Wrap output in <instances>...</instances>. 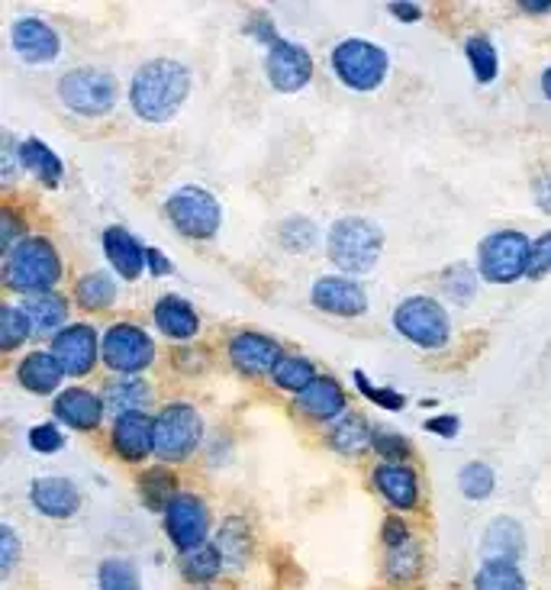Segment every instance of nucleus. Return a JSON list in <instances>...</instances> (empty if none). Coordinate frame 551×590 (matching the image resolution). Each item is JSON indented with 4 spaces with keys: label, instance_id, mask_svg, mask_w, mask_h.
<instances>
[{
    "label": "nucleus",
    "instance_id": "obj_1",
    "mask_svg": "<svg viewBox=\"0 0 551 590\" xmlns=\"http://www.w3.org/2000/svg\"><path fill=\"white\" fill-rule=\"evenodd\" d=\"M187 90H191L187 69L171 62V59H156V62H149V65H143L136 72L130 100H133V110L143 120L164 123V120H171L181 110Z\"/></svg>",
    "mask_w": 551,
    "mask_h": 590
},
{
    "label": "nucleus",
    "instance_id": "obj_2",
    "mask_svg": "<svg viewBox=\"0 0 551 590\" xmlns=\"http://www.w3.org/2000/svg\"><path fill=\"white\" fill-rule=\"evenodd\" d=\"M3 278L13 291L49 294L52 284H59V278H62V261H59L56 246L49 239H39V236L20 239L16 246L7 249Z\"/></svg>",
    "mask_w": 551,
    "mask_h": 590
},
{
    "label": "nucleus",
    "instance_id": "obj_3",
    "mask_svg": "<svg viewBox=\"0 0 551 590\" xmlns=\"http://www.w3.org/2000/svg\"><path fill=\"white\" fill-rule=\"evenodd\" d=\"M381 246H384L381 230L362 217H345L329 233V258L348 274L371 271L381 255Z\"/></svg>",
    "mask_w": 551,
    "mask_h": 590
},
{
    "label": "nucleus",
    "instance_id": "obj_4",
    "mask_svg": "<svg viewBox=\"0 0 551 590\" xmlns=\"http://www.w3.org/2000/svg\"><path fill=\"white\" fill-rule=\"evenodd\" d=\"M335 75L355 90H375L388 78V52L368 39H345L332 52Z\"/></svg>",
    "mask_w": 551,
    "mask_h": 590
},
{
    "label": "nucleus",
    "instance_id": "obj_5",
    "mask_svg": "<svg viewBox=\"0 0 551 590\" xmlns=\"http://www.w3.org/2000/svg\"><path fill=\"white\" fill-rule=\"evenodd\" d=\"M532 243L523 233L503 230L480 243V274L497 284H510L529 271Z\"/></svg>",
    "mask_w": 551,
    "mask_h": 590
},
{
    "label": "nucleus",
    "instance_id": "obj_6",
    "mask_svg": "<svg viewBox=\"0 0 551 590\" xmlns=\"http://www.w3.org/2000/svg\"><path fill=\"white\" fill-rule=\"evenodd\" d=\"M204 435L200 414L187 404H171L156 420V455L164 462H184Z\"/></svg>",
    "mask_w": 551,
    "mask_h": 590
},
{
    "label": "nucleus",
    "instance_id": "obj_7",
    "mask_svg": "<svg viewBox=\"0 0 551 590\" xmlns=\"http://www.w3.org/2000/svg\"><path fill=\"white\" fill-rule=\"evenodd\" d=\"M171 223L191 239H210L220 230V204L204 187H181L168 200Z\"/></svg>",
    "mask_w": 551,
    "mask_h": 590
},
{
    "label": "nucleus",
    "instance_id": "obj_8",
    "mask_svg": "<svg viewBox=\"0 0 551 590\" xmlns=\"http://www.w3.org/2000/svg\"><path fill=\"white\" fill-rule=\"evenodd\" d=\"M59 94L69 110L84 113V116H103L117 103V78L110 72L81 69V72H69L62 78Z\"/></svg>",
    "mask_w": 551,
    "mask_h": 590
},
{
    "label": "nucleus",
    "instance_id": "obj_9",
    "mask_svg": "<svg viewBox=\"0 0 551 590\" xmlns=\"http://www.w3.org/2000/svg\"><path fill=\"white\" fill-rule=\"evenodd\" d=\"M396 330L423 348H442L449 342V314L432 297H409L396 307Z\"/></svg>",
    "mask_w": 551,
    "mask_h": 590
},
{
    "label": "nucleus",
    "instance_id": "obj_10",
    "mask_svg": "<svg viewBox=\"0 0 551 590\" xmlns=\"http://www.w3.org/2000/svg\"><path fill=\"white\" fill-rule=\"evenodd\" d=\"M164 529L181 552H194L207 545V532H210L207 504L194 494H177L164 509Z\"/></svg>",
    "mask_w": 551,
    "mask_h": 590
},
{
    "label": "nucleus",
    "instance_id": "obj_11",
    "mask_svg": "<svg viewBox=\"0 0 551 590\" xmlns=\"http://www.w3.org/2000/svg\"><path fill=\"white\" fill-rule=\"evenodd\" d=\"M152 355H156V345H152L149 333L133 327V323H117L103 336V361L113 371H123V374L143 371L152 365Z\"/></svg>",
    "mask_w": 551,
    "mask_h": 590
},
{
    "label": "nucleus",
    "instance_id": "obj_12",
    "mask_svg": "<svg viewBox=\"0 0 551 590\" xmlns=\"http://www.w3.org/2000/svg\"><path fill=\"white\" fill-rule=\"evenodd\" d=\"M265 69H268L271 85L278 87V90H284V94H294V90H301V87L310 82V75H314V59H310V52H307L304 46L278 39V42L271 46V52H268Z\"/></svg>",
    "mask_w": 551,
    "mask_h": 590
},
{
    "label": "nucleus",
    "instance_id": "obj_13",
    "mask_svg": "<svg viewBox=\"0 0 551 590\" xmlns=\"http://www.w3.org/2000/svg\"><path fill=\"white\" fill-rule=\"evenodd\" d=\"M52 355L59 358V365L65 368V374H87L97 361V333L94 327L78 323V327H69L62 333H56L52 339Z\"/></svg>",
    "mask_w": 551,
    "mask_h": 590
},
{
    "label": "nucleus",
    "instance_id": "obj_14",
    "mask_svg": "<svg viewBox=\"0 0 551 590\" xmlns=\"http://www.w3.org/2000/svg\"><path fill=\"white\" fill-rule=\"evenodd\" d=\"M13 49L20 59L33 62V65H42V62H52L59 56V33L36 20V16H23L16 26H13Z\"/></svg>",
    "mask_w": 551,
    "mask_h": 590
},
{
    "label": "nucleus",
    "instance_id": "obj_15",
    "mask_svg": "<svg viewBox=\"0 0 551 590\" xmlns=\"http://www.w3.org/2000/svg\"><path fill=\"white\" fill-rule=\"evenodd\" d=\"M314 304L335 317H358V314H365L368 297L348 278H319L314 284Z\"/></svg>",
    "mask_w": 551,
    "mask_h": 590
},
{
    "label": "nucleus",
    "instance_id": "obj_16",
    "mask_svg": "<svg viewBox=\"0 0 551 590\" xmlns=\"http://www.w3.org/2000/svg\"><path fill=\"white\" fill-rule=\"evenodd\" d=\"M113 448L126 462H143L149 452H156V420L143 410L120 417L113 426Z\"/></svg>",
    "mask_w": 551,
    "mask_h": 590
},
{
    "label": "nucleus",
    "instance_id": "obj_17",
    "mask_svg": "<svg viewBox=\"0 0 551 590\" xmlns=\"http://www.w3.org/2000/svg\"><path fill=\"white\" fill-rule=\"evenodd\" d=\"M230 355L245 374H265V371L274 374L278 361L284 358L274 339L258 336V333H238L230 345Z\"/></svg>",
    "mask_w": 551,
    "mask_h": 590
},
{
    "label": "nucleus",
    "instance_id": "obj_18",
    "mask_svg": "<svg viewBox=\"0 0 551 590\" xmlns=\"http://www.w3.org/2000/svg\"><path fill=\"white\" fill-rule=\"evenodd\" d=\"M103 249H107L110 265H113L123 278L136 281V278L143 274L149 249H143V246L136 243V236H130L123 226H110V230L103 233Z\"/></svg>",
    "mask_w": 551,
    "mask_h": 590
},
{
    "label": "nucleus",
    "instance_id": "obj_19",
    "mask_svg": "<svg viewBox=\"0 0 551 590\" xmlns=\"http://www.w3.org/2000/svg\"><path fill=\"white\" fill-rule=\"evenodd\" d=\"M33 504L39 506L46 516L69 519V516L78 513L81 497L69 478H39L33 484Z\"/></svg>",
    "mask_w": 551,
    "mask_h": 590
},
{
    "label": "nucleus",
    "instance_id": "obj_20",
    "mask_svg": "<svg viewBox=\"0 0 551 590\" xmlns=\"http://www.w3.org/2000/svg\"><path fill=\"white\" fill-rule=\"evenodd\" d=\"M56 414H59V420H65L72 429H97V422H100V417L107 410H103V401L94 397L90 391L72 388V391L59 394Z\"/></svg>",
    "mask_w": 551,
    "mask_h": 590
},
{
    "label": "nucleus",
    "instance_id": "obj_21",
    "mask_svg": "<svg viewBox=\"0 0 551 590\" xmlns=\"http://www.w3.org/2000/svg\"><path fill=\"white\" fill-rule=\"evenodd\" d=\"M297 407H301L307 417L329 420V417H339V414L345 410V394H342V388H339L332 378H316L307 391L297 394Z\"/></svg>",
    "mask_w": 551,
    "mask_h": 590
},
{
    "label": "nucleus",
    "instance_id": "obj_22",
    "mask_svg": "<svg viewBox=\"0 0 551 590\" xmlns=\"http://www.w3.org/2000/svg\"><path fill=\"white\" fill-rule=\"evenodd\" d=\"M65 368L59 365V358L52 352H33L26 355V361L20 365V381L23 388H29L33 394H52L62 381Z\"/></svg>",
    "mask_w": 551,
    "mask_h": 590
},
{
    "label": "nucleus",
    "instance_id": "obj_23",
    "mask_svg": "<svg viewBox=\"0 0 551 590\" xmlns=\"http://www.w3.org/2000/svg\"><path fill=\"white\" fill-rule=\"evenodd\" d=\"M156 323L158 330L171 339H191L200 330L197 314L184 297H161L156 304Z\"/></svg>",
    "mask_w": 551,
    "mask_h": 590
},
{
    "label": "nucleus",
    "instance_id": "obj_24",
    "mask_svg": "<svg viewBox=\"0 0 551 590\" xmlns=\"http://www.w3.org/2000/svg\"><path fill=\"white\" fill-rule=\"evenodd\" d=\"M375 484H378V491H381L396 509H413V506H416L419 491H416V475H413L409 468H403V465H381V468L375 471Z\"/></svg>",
    "mask_w": 551,
    "mask_h": 590
},
{
    "label": "nucleus",
    "instance_id": "obj_25",
    "mask_svg": "<svg viewBox=\"0 0 551 590\" xmlns=\"http://www.w3.org/2000/svg\"><path fill=\"white\" fill-rule=\"evenodd\" d=\"M20 310L36 333H52L69 320V304L59 294H36V297L23 300Z\"/></svg>",
    "mask_w": 551,
    "mask_h": 590
},
{
    "label": "nucleus",
    "instance_id": "obj_26",
    "mask_svg": "<svg viewBox=\"0 0 551 590\" xmlns=\"http://www.w3.org/2000/svg\"><path fill=\"white\" fill-rule=\"evenodd\" d=\"M329 442H332V448L342 452V455H358V452H365V448L375 442V435L368 432V422L362 420V417L345 414V417H339V422H332Z\"/></svg>",
    "mask_w": 551,
    "mask_h": 590
},
{
    "label": "nucleus",
    "instance_id": "obj_27",
    "mask_svg": "<svg viewBox=\"0 0 551 590\" xmlns=\"http://www.w3.org/2000/svg\"><path fill=\"white\" fill-rule=\"evenodd\" d=\"M149 397V388L146 381L139 378H126V381H117L103 391V410L113 414L117 420L126 417V414H136V407H143Z\"/></svg>",
    "mask_w": 551,
    "mask_h": 590
},
{
    "label": "nucleus",
    "instance_id": "obj_28",
    "mask_svg": "<svg viewBox=\"0 0 551 590\" xmlns=\"http://www.w3.org/2000/svg\"><path fill=\"white\" fill-rule=\"evenodd\" d=\"M474 590H529L526 578L516 562L506 558H487L483 568L474 578Z\"/></svg>",
    "mask_w": 551,
    "mask_h": 590
},
{
    "label": "nucleus",
    "instance_id": "obj_29",
    "mask_svg": "<svg viewBox=\"0 0 551 590\" xmlns=\"http://www.w3.org/2000/svg\"><path fill=\"white\" fill-rule=\"evenodd\" d=\"M20 162H23L26 171L39 174V181L49 184V187H56V184L62 181V162H59V156H56L52 149H46L39 139H26V143L20 146Z\"/></svg>",
    "mask_w": 551,
    "mask_h": 590
},
{
    "label": "nucleus",
    "instance_id": "obj_30",
    "mask_svg": "<svg viewBox=\"0 0 551 590\" xmlns=\"http://www.w3.org/2000/svg\"><path fill=\"white\" fill-rule=\"evenodd\" d=\"M487 555L490 558H506V562H516L519 552H523V529L513 523V519H497L490 529H487V542H483Z\"/></svg>",
    "mask_w": 551,
    "mask_h": 590
},
{
    "label": "nucleus",
    "instance_id": "obj_31",
    "mask_svg": "<svg viewBox=\"0 0 551 590\" xmlns=\"http://www.w3.org/2000/svg\"><path fill=\"white\" fill-rule=\"evenodd\" d=\"M223 568V555L217 545H200L194 552H184L181 558V571L187 575V581H213Z\"/></svg>",
    "mask_w": 551,
    "mask_h": 590
},
{
    "label": "nucleus",
    "instance_id": "obj_32",
    "mask_svg": "<svg viewBox=\"0 0 551 590\" xmlns=\"http://www.w3.org/2000/svg\"><path fill=\"white\" fill-rule=\"evenodd\" d=\"M316 381L314 365L307 358H297V355H284L274 368V384L284 388V391H307Z\"/></svg>",
    "mask_w": 551,
    "mask_h": 590
},
{
    "label": "nucleus",
    "instance_id": "obj_33",
    "mask_svg": "<svg viewBox=\"0 0 551 590\" xmlns=\"http://www.w3.org/2000/svg\"><path fill=\"white\" fill-rule=\"evenodd\" d=\"M174 475L156 468V471H146L143 481H139V491H143V501L152 506V509H168V504L177 497V488H174Z\"/></svg>",
    "mask_w": 551,
    "mask_h": 590
},
{
    "label": "nucleus",
    "instance_id": "obj_34",
    "mask_svg": "<svg viewBox=\"0 0 551 590\" xmlns=\"http://www.w3.org/2000/svg\"><path fill=\"white\" fill-rule=\"evenodd\" d=\"M97 585L100 590H143L136 565L126 558H107L97 571Z\"/></svg>",
    "mask_w": 551,
    "mask_h": 590
},
{
    "label": "nucleus",
    "instance_id": "obj_35",
    "mask_svg": "<svg viewBox=\"0 0 551 590\" xmlns=\"http://www.w3.org/2000/svg\"><path fill=\"white\" fill-rule=\"evenodd\" d=\"M78 300L87 310H100V307H110L117 300V284L110 281V274L103 271H94L87 278L78 281Z\"/></svg>",
    "mask_w": 551,
    "mask_h": 590
},
{
    "label": "nucleus",
    "instance_id": "obj_36",
    "mask_svg": "<svg viewBox=\"0 0 551 590\" xmlns=\"http://www.w3.org/2000/svg\"><path fill=\"white\" fill-rule=\"evenodd\" d=\"M465 52H468V62H472L474 78H477L480 85H487V82H493V78H497V49H493L487 39L474 36V39H468Z\"/></svg>",
    "mask_w": 551,
    "mask_h": 590
},
{
    "label": "nucleus",
    "instance_id": "obj_37",
    "mask_svg": "<svg viewBox=\"0 0 551 590\" xmlns=\"http://www.w3.org/2000/svg\"><path fill=\"white\" fill-rule=\"evenodd\" d=\"M33 333V327H29V320L23 317V310H16V307H3V314H0V348H16L20 342H26V336Z\"/></svg>",
    "mask_w": 551,
    "mask_h": 590
},
{
    "label": "nucleus",
    "instance_id": "obj_38",
    "mask_svg": "<svg viewBox=\"0 0 551 590\" xmlns=\"http://www.w3.org/2000/svg\"><path fill=\"white\" fill-rule=\"evenodd\" d=\"M458 481H462V491H465L472 501H483V497H490V491H493V471H490L487 465H480V462L465 465L462 475H458Z\"/></svg>",
    "mask_w": 551,
    "mask_h": 590
},
{
    "label": "nucleus",
    "instance_id": "obj_39",
    "mask_svg": "<svg viewBox=\"0 0 551 590\" xmlns=\"http://www.w3.org/2000/svg\"><path fill=\"white\" fill-rule=\"evenodd\" d=\"M474 271L468 265H455V268H449V274H445V291L455 297V300H472L474 297Z\"/></svg>",
    "mask_w": 551,
    "mask_h": 590
},
{
    "label": "nucleus",
    "instance_id": "obj_40",
    "mask_svg": "<svg viewBox=\"0 0 551 590\" xmlns=\"http://www.w3.org/2000/svg\"><path fill=\"white\" fill-rule=\"evenodd\" d=\"M416 568H419V562H416V545H413V542H406V545H400V549H391L388 571L394 575L396 581L413 578V575H416Z\"/></svg>",
    "mask_w": 551,
    "mask_h": 590
},
{
    "label": "nucleus",
    "instance_id": "obj_41",
    "mask_svg": "<svg viewBox=\"0 0 551 590\" xmlns=\"http://www.w3.org/2000/svg\"><path fill=\"white\" fill-rule=\"evenodd\" d=\"M29 445H33L36 452H42V455H52V452H59V448L65 445V435L59 432V426L42 422V426H36V429L29 432Z\"/></svg>",
    "mask_w": 551,
    "mask_h": 590
},
{
    "label": "nucleus",
    "instance_id": "obj_42",
    "mask_svg": "<svg viewBox=\"0 0 551 590\" xmlns=\"http://www.w3.org/2000/svg\"><path fill=\"white\" fill-rule=\"evenodd\" d=\"M355 384H358V391L362 394H368L371 401H378V404H384V407H391V410H403V397L396 394V391H388V388H375L362 371H355Z\"/></svg>",
    "mask_w": 551,
    "mask_h": 590
},
{
    "label": "nucleus",
    "instance_id": "obj_43",
    "mask_svg": "<svg viewBox=\"0 0 551 590\" xmlns=\"http://www.w3.org/2000/svg\"><path fill=\"white\" fill-rule=\"evenodd\" d=\"M375 448H378L384 458H406V455H409V442H406L400 432H384V429L375 432Z\"/></svg>",
    "mask_w": 551,
    "mask_h": 590
},
{
    "label": "nucleus",
    "instance_id": "obj_44",
    "mask_svg": "<svg viewBox=\"0 0 551 590\" xmlns=\"http://www.w3.org/2000/svg\"><path fill=\"white\" fill-rule=\"evenodd\" d=\"M551 271V233L532 243V255H529V278H542Z\"/></svg>",
    "mask_w": 551,
    "mask_h": 590
},
{
    "label": "nucleus",
    "instance_id": "obj_45",
    "mask_svg": "<svg viewBox=\"0 0 551 590\" xmlns=\"http://www.w3.org/2000/svg\"><path fill=\"white\" fill-rule=\"evenodd\" d=\"M0 542H3V575H10V568L16 565V552H20V545H16V536H13V529L10 526H3L0 529Z\"/></svg>",
    "mask_w": 551,
    "mask_h": 590
},
{
    "label": "nucleus",
    "instance_id": "obj_46",
    "mask_svg": "<svg viewBox=\"0 0 551 590\" xmlns=\"http://www.w3.org/2000/svg\"><path fill=\"white\" fill-rule=\"evenodd\" d=\"M384 542H388V549H400V545L413 542V539H409L406 523H400V519H388V523H384Z\"/></svg>",
    "mask_w": 551,
    "mask_h": 590
},
{
    "label": "nucleus",
    "instance_id": "obj_47",
    "mask_svg": "<svg viewBox=\"0 0 551 590\" xmlns=\"http://www.w3.org/2000/svg\"><path fill=\"white\" fill-rule=\"evenodd\" d=\"M426 429H432V432H442V435H455V432H458V420H455V417L429 420L426 422Z\"/></svg>",
    "mask_w": 551,
    "mask_h": 590
},
{
    "label": "nucleus",
    "instance_id": "obj_48",
    "mask_svg": "<svg viewBox=\"0 0 551 590\" xmlns=\"http://www.w3.org/2000/svg\"><path fill=\"white\" fill-rule=\"evenodd\" d=\"M146 261H149V268H152L156 274H168V271H171V261H168L164 255L158 253V249H149Z\"/></svg>",
    "mask_w": 551,
    "mask_h": 590
},
{
    "label": "nucleus",
    "instance_id": "obj_49",
    "mask_svg": "<svg viewBox=\"0 0 551 590\" xmlns=\"http://www.w3.org/2000/svg\"><path fill=\"white\" fill-rule=\"evenodd\" d=\"M391 13L394 16H400V20H419V7L416 3H391Z\"/></svg>",
    "mask_w": 551,
    "mask_h": 590
},
{
    "label": "nucleus",
    "instance_id": "obj_50",
    "mask_svg": "<svg viewBox=\"0 0 551 590\" xmlns=\"http://www.w3.org/2000/svg\"><path fill=\"white\" fill-rule=\"evenodd\" d=\"M526 10H532V13H546V10H551V3H526Z\"/></svg>",
    "mask_w": 551,
    "mask_h": 590
},
{
    "label": "nucleus",
    "instance_id": "obj_51",
    "mask_svg": "<svg viewBox=\"0 0 551 590\" xmlns=\"http://www.w3.org/2000/svg\"><path fill=\"white\" fill-rule=\"evenodd\" d=\"M542 90H546V97L551 100V69L546 72V75H542Z\"/></svg>",
    "mask_w": 551,
    "mask_h": 590
}]
</instances>
